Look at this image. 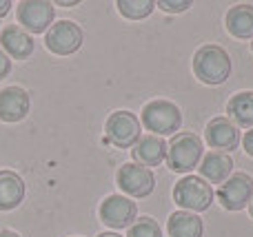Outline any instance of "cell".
<instances>
[{"mask_svg": "<svg viewBox=\"0 0 253 237\" xmlns=\"http://www.w3.org/2000/svg\"><path fill=\"white\" fill-rule=\"evenodd\" d=\"M193 73L205 84H222L231 73V58L218 44H205L193 56Z\"/></svg>", "mask_w": 253, "mask_h": 237, "instance_id": "1", "label": "cell"}, {"mask_svg": "<svg viewBox=\"0 0 253 237\" xmlns=\"http://www.w3.org/2000/svg\"><path fill=\"white\" fill-rule=\"evenodd\" d=\"M202 160V140L196 133H175L167 146V162L171 171L189 173Z\"/></svg>", "mask_w": 253, "mask_h": 237, "instance_id": "2", "label": "cell"}, {"mask_svg": "<svg viewBox=\"0 0 253 237\" xmlns=\"http://www.w3.org/2000/svg\"><path fill=\"white\" fill-rule=\"evenodd\" d=\"M173 202L187 211H207L213 202V189L202 177L187 175L173 186Z\"/></svg>", "mask_w": 253, "mask_h": 237, "instance_id": "3", "label": "cell"}, {"mask_svg": "<svg viewBox=\"0 0 253 237\" xmlns=\"http://www.w3.org/2000/svg\"><path fill=\"white\" fill-rule=\"evenodd\" d=\"M142 124L156 135H171L182 124V113L169 100H153L142 109Z\"/></svg>", "mask_w": 253, "mask_h": 237, "instance_id": "4", "label": "cell"}, {"mask_svg": "<svg viewBox=\"0 0 253 237\" xmlns=\"http://www.w3.org/2000/svg\"><path fill=\"white\" fill-rule=\"evenodd\" d=\"M83 29L71 20H60L56 25L49 27L47 35H44V44L51 53L56 56H71L83 47Z\"/></svg>", "mask_w": 253, "mask_h": 237, "instance_id": "5", "label": "cell"}, {"mask_svg": "<svg viewBox=\"0 0 253 237\" xmlns=\"http://www.w3.org/2000/svg\"><path fill=\"white\" fill-rule=\"evenodd\" d=\"M118 186L131 198H147L156 189V175L151 169L140 167V164H123L116 175Z\"/></svg>", "mask_w": 253, "mask_h": 237, "instance_id": "6", "label": "cell"}, {"mask_svg": "<svg viewBox=\"0 0 253 237\" xmlns=\"http://www.w3.org/2000/svg\"><path fill=\"white\" fill-rule=\"evenodd\" d=\"M105 131L109 142H114L118 149H131L140 140V120L131 111H116L107 120Z\"/></svg>", "mask_w": 253, "mask_h": 237, "instance_id": "7", "label": "cell"}, {"mask_svg": "<svg viewBox=\"0 0 253 237\" xmlns=\"http://www.w3.org/2000/svg\"><path fill=\"white\" fill-rule=\"evenodd\" d=\"M253 198V177L247 173H236L224 184H220L218 200L227 211H242Z\"/></svg>", "mask_w": 253, "mask_h": 237, "instance_id": "8", "label": "cell"}, {"mask_svg": "<svg viewBox=\"0 0 253 237\" xmlns=\"http://www.w3.org/2000/svg\"><path fill=\"white\" fill-rule=\"evenodd\" d=\"M20 25L31 34H44L53 22V4L44 0H22L16 9Z\"/></svg>", "mask_w": 253, "mask_h": 237, "instance_id": "9", "label": "cell"}, {"mask_svg": "<svg viewBox=\"0 0 253 237\" xmlns=\"http://www.w3.org/2000/svg\"><path fill=\"white\" fill-rule=\"evenodd\" d=\"M135 202H131L125 195H109L105 202L100 204V220L105 222L109 229H129L135 220Z\"/></svg>", "mask_w": 253, "mask_h": 237, "instance_id": "10", "label": "cell"}, {"mask_svg": "<svg viewBox=\"0 0 253 237\" xmlns=\"http://www.w3.org/2000/svg\"><path fill=\"white\" fill-rule=\"evenodd\" d=\"M207 144L218 149L220 153H227V151L238 149L240 144V131L238 127L231 122L229 118H213L209 124H207Z\"/></svg>", "mask_w": 253, "mask_h": 237, "instance_id": "11", "label": "cell"}, {"mask_svg": "<svg viewBox=\"0 0 253 237\" xmlns=\"http://www.w3.org/2000/svg\"><path fill=\"white\" fill-rule=\"evenodd\" d=\"M131 153H133L135 164L153 169L167 160V142L160 135H151V133L149 135H140V140L133 144Z\"/></svg>", "mask_w": 253, "mask_h": 237, "instance_id": "12", "label": "cell"}, {"mask_svg": "<svg viewBox=\"0 0 253 237\" xmlns=\"http://www.w3.org/2000/svg\"><path fill=\"white\" fill-rule=\"evenodd\" d=\"M29 113V96L20 87H7L0 91V120L20 122Z\"/></svg>", "mask_w": 253, "mask_h": 237, "instance_id": "13", "label": "cell"}, {"mask_svg": "<svg viewBox=\"0 0 253 237\" xmlns=\"http://www.w3.org/2000/svg\"><path fill=\"white\" fill-rule=\"evenodd\" d=\"M200 169V177L205 182H211V184H224L229 180L233 171V160L229 158L227 153H220V151H211L198 164Z\"/></svg>", "mask_w": 253, "mask_h": 237, "instance_id": "14", "label": "cell"}, {"mask_svg": "<svg viewBox=\"0 0 253 237\" xmlns=\"http://www.w3.org/2000/svg\"><path fill=\"white\" fill-rule=\"evenodd\" d=\"M0 44L7 51V56L16 58V60H25L34 51V40L25 29L16 25H7L0 31Z\"/></svg>", "mask_w": 253, "mask_h": 237, "instance_id": "15", "label": "cell"}, {"mask_svg": "<svg viewBox=\"0 0 253 237\" xmlns=\"http://www.w3.org/2000/svg\"><path fill=\"white\" fill-rule=\"evenodd\" d=\"M25 200V182L13 171H0V211H11Z\"/></svg>", "mask_w": 253, "mask_h": 237, "instance_id": "16", "label": "cell"}, {"mask_svg": "<svg viewBox=\"0 0 253 237\" xmlns=\"http://www.w3.org/2000/svg\"><path fill=\"white\" fill-rule=\"evenodd\" d=\"M167 229H169V237H202V233H205L202 220L187 211L171 213Z\"/></svg>", "mask_w": 253, "mask_h": 237, "instance_id": "17", "label": "cell"}, {"mask_svg": "<svg viewBox=\"0 0 253 237\" xmlns=\"http://www.w3.org/2000/svg\"><path fill=\"white\" fill-rule=\"evenodd\" d=\"M227 29L236 38H253V7L251 4H236L227 13Z\"/></svg>", "mask_w": 253, "mask_h": 237, "instance_id": "18", "label": "cell"}, {"mask_svg": "<svg viewBox=\"0 0 253 237\" xmlns=\"http://www.w3.org/2000/svg\"><path fill=\"white\" fill-rule=\"evenodd\" d=\"M227 113L236 127L253 129V91H242L229 100Z\"/></svg>", "mask_w": 253, "mask_h": 237, "instance_id": "19", "label": "cell"}, {"mask_svg": "<svg viewBox=\"0 0 253 237\" xmlns=\"http://www.w3.org/2000/svg\"><path fill=\"white\" fill-rule=\"evenodd\" d=\"M116 7L129 20H142L153 11L156 2H151V0H118Z\"/></svg>", "mask_w": 253, "mask_h": 237, "instance_id": "20", "label": "cell"}, {"mask_svg": "<svg viewBox=\"0 0 253 237\" xmlns=\"http://www.w3.org/2000/svg\"><path fill=\"white\" fill-rule=\"evenodd\" d=\"M126 237H162V231H160V226H158L156 220L142 217V220L133 222V224L129 226Z\"/></svg>", "mask_w": 253, "mask_h": 237, "instance_id": "21", "label": "cell"}, {"mask_svg": "<svg viewBox=\"0 0 253 237\" xmlns=\"http://www.w3.org/2000/svg\"><path fill=\"white\" fill-rule=\"evenodd\" d=\"M158 7L165 9L167 13H178V11H187L189 7H191V2L189 0H178V2H169V0H160L158 2Z\"/></svg>", "mask_w": 253, "mask_h": 237, "instance_id": "22", "label": "cell"}, {"mask_svg": "<svg viewBox=\"0 0 253 237\" xmlns=\"http://www.w3.org/2000/svg\"><path fill=\"white\" fill-rule=\"evenodd\" d=\"M9 71H11V60H9V56L0 49V80L7 78Z\"/></svg>", "mask_w": 253, "mask_h": 237, "instance_id": "23", "label": "cell"}, {"mask_svg": "<svg viewBox=\"0 0 253 237\" xmlns=\"http://www.w3.org/2000/svg\"><path fill=\"white\" fill-rule=\"evenodd\" d=\"M242 146H245V151L253 158V129L245 133V137H242Z\"/></svg>", "mask_w": 253, "mask_h": 237, "instance_id": "24", "label": "cell"}, {"mask_svg": "<svg viewBox=\"0 0 253 237\" xmlns=\"http://www.w3.org/2000/svg\"><path fill=\"white\" fill-rule=\"evenodd\" d=\"M9 7H11V2H9V0H0V16H4V13L9 11Z\"/></svg>", "mask_w": 253, "mask_h": 237, "instance_id": "25", "label": "cell"}, {"mask_svg": "<svg viewBox=\"0 0 253 237\" xmlns=\"http://www.w3.org/2000/svg\"><path fill=\"white\" fill-rule=\"evenodd\" d=\"M0 237H20V235L13 233V231H0Z\"/></svg>", "mask_w": 253, "mask_h": 237, "instance_id": "26", "label": "cell"}, {"mask_svg": "<svg viewBox=\"0 0 253 237\" xmlns=\"http://www.w3.org/2000/svg\"><path fill=\"white\" fill-rule=\"evenodd\" d=\"M58 4H60V7H74L76 2H62V0H58Z\"/></svg>", "mask_w": 253, "mask_h": 237, "instance_id": "27", "label": "cell"}, {"mask_svg": "<svg viewBox=\"0 0 253 237\" xmlns=\"http://www.w3.org/2000/svg\"><path fill=\"white\" fill-rule=\"evenodd\" d=\"M98 237H120V235L118 233H100Z\"/></svg>", "mask_w": 253, "mask_h": 237, "instance_id": "28", "label": "cell"}, {"mask_svg": "<svg viewBox=\"0 0 253 237\" xmlns=\"http://www.w3.org/2000/svg\"><path fill=\"white\" fill-rule=\"evenodd\" d=\"M251 217H253V198H251Z\"/></svg>", "mask_w": 253, "mask_h": 237, "instance_id": "29", "label": "cell"}, {"mask_svg": "<svg viewBox=\"0 0 253 237\" xmlns=\"http://www.w3.org/2000/svg\"><path fill=\"white\" fill-rule=\"evenodd\" d=\"M251 49H253V42H251Z\"/></svg>", "mask_w": 253, "mask_h": 237, "instance_id": "30", "label": "cell"}]
</instances>
